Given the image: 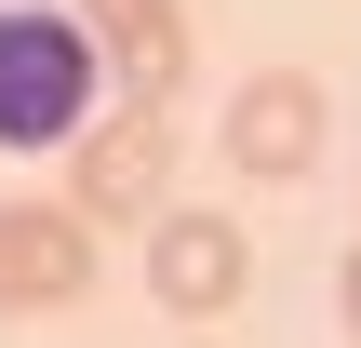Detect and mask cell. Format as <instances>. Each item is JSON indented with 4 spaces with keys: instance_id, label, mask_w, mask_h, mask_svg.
Returning a JSON list of instances; mask_svg holds the SVG:
<instances>
[{
    "instance_id": "1",
    "label": "cell",
    "mask_w": 361,
    "mask_h": 348,
    "mask_svg": "<svg viewBox=\"0 0 361 348\" xmlns=\"http://www.w3.org/2000/svg\"><path fill=\"white\" fill-rule=\"evenodd\" d=\"M94 121H107V54L80 27V0H0V148L67 161Z\"/></svg>"
},
{
    "instance_id": "2",
    "label": "cell",
    "mask_w": 361,
    "mask_h": 348,
    "mask_svg": "<svg viewBox=\"0 0 361 348\" xmlns=\"http://www.w3.org/2000/svg\"><path fill=\"white\" fill-rule=\"evenodd\" d=\"M161 174H174V121L161 107H107L80 148H67V201L94 228H161Z\"/></svg>"
},
{
    "instance_id": "3",
    "label": "cell",
    "mask_w": 361,
    "mask_h": 348,
    "mask_svg": "<svg viewBox=\"0 0 361 348\" xmlns=\"http://www.w3.org/2000/svg\"><path fill=\"white\" fill-rule=\"evenodd\" d=\"M228 161H241L255 188L322 174V80H308V67H255V80L228 94Z\"/></svg>"
},
{
    "instance_id": "4",
    "label": "cell",
    "mask_w": 361,
    "mask_h": 348,
    "mask_svg": "<svg viewBox=\"0 0 361 348\" xmlns=\"http://www.w3.org/2000/svg\"><path fill=\"white\" fill-rule=\"evenodd\" d=\"M94 295V215L80 201H0V322Z\"/></svg>"
},
{
    "instance_id": "5",
    "label": "cell",
    "mask_w": 361,
    "mask_h": 348,
    "mask_svg": "<svg viewBox=\"0 0 361 348\" xmlns=\"http://www.w3.org/2000/svg\"><path fill=\"white\" fill-rule=\"evenodd\" d=\"M80 27H94L121 107H174V80H188V0H80Z\"/></svg>"
},
{
    "instance_id": "6",
    "label": "cell",
    "mask_w": 361,
    "mask_h": 348,
    "mask_svg": "<svg viewBox=\"0 0 361 348\" xmlns=\"http://www.w3.org/2000/svg\"><path fill=\"white\" fill-rule=\"evenodd\" d=\"M147 295H161L174 322H214V308L241 295V228H228V215H161V228H147Z\"/></svg>"
},
{
    "instance_id": "7",
    "label": "cell",
    "mask_w": 361,
    "mask_h": 348,
    "mask_svg": "<svg viewBox=\"0 0 361 348\" xmlns=\"http://www.w3.org/2000/svg\"><path fill=\"white\" fill-rule=\"evenodd\" d=\"M335 308H348V322H361V241H348V268H335Z\"/></svg>"
}]
</instances>
